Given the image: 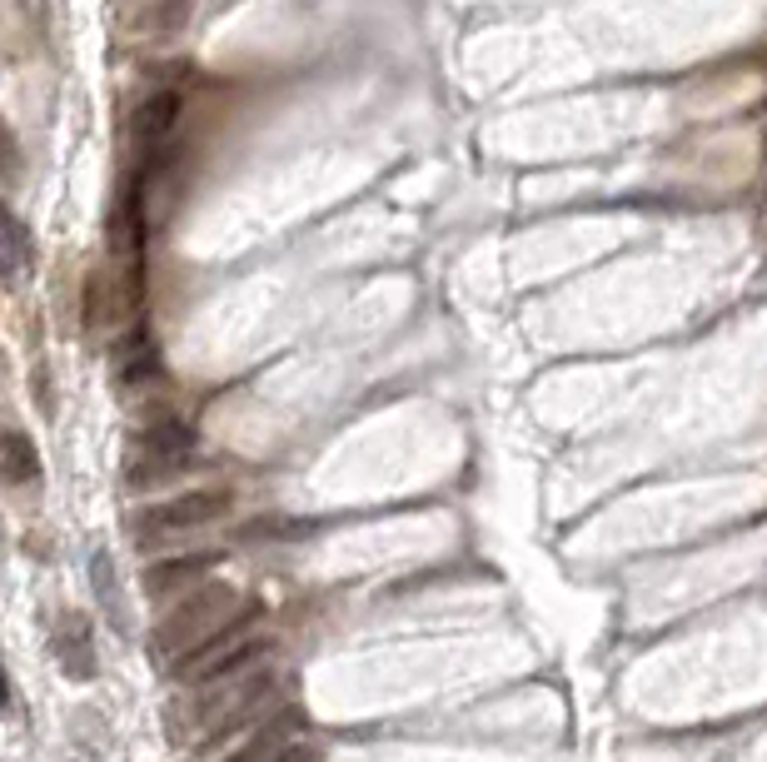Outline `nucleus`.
<instances>
[{
	"instance_id": "nucleus-1",
	"label": "nucleus",
	"mask_w": 767,
	"mask_h": 762,
	"mask_svg": "<svg viewBox=\"0 0 767 762\" xmlns=\"http://www.w3.org/2000/svg\"><path fill=\"white\" fill-rule=\"evenodd\" d=\"M260 623H264V603H239L235 618H225L200 648H195V653L180 657L175 673L185 683H220V678H239V673H249L255 663H264V653H270V643L249 638Z\"/></svg>"
},
{
	"instance_id": "nucleus-2",
	"label": "nucleus",
	"mask_w": 767,
	"mask_h": 762,
	"mask_svg": "<svg viewBox=\"0 0 767 762\" xmlns=\"http://www.w3.org/2000/svg\"><path fill=\"white\" fill-rule=\"evenodd\" d=\"M235 613H239L235 588L230 583H200L195 593H185V603H175V609L160 618V628H154V653L180 663V657L195 653V648H200L225 618H235Z\"/></svg>"
},
{
	"instance_id": "nucleus-3",
	"label": "nucleus",
	"mask_w": 767,
	"mask_h": 762,
	"mask_svg": "<svg viewBox=\"0 0 767 762\" xmlns=\"http://www.w3.org/2000/svg\"><path fill=\"white\" fill-rule=\"evenodd\" d=\"M189 448H195V434H189L185 423H175V419L150 423V429L135 434L131 448H125V479H131V483L165 479V474H175L180 464L189 458Z\"/></svg>"
},
{
	"instance_id": "nucleus-4",
	"label": "nucleus",
	"mask_w": 767,
	"mask_h": 762,
	"mask_svg": "<svg viewBox=\"0 0 767 762\" xmlns=\"http://www.w3.org/2000/svg\"><path fill=\"white\" fill-rule=\"evenodd\" d=\"M230 504H235V493L230 489H195V493H180L170 504H154V508H140L131 518V528L140 539H160V533H185V528H205L214 518H225Z\"/></svg>"
},
{
	"instance_id": "nucleus-5",
	"label": "nucleus",
	"mask_w": 767,
	"mask_h": 762,
	"mask_svg": "<svg viewBox=\"0 0 767 762\" xmlns=\"http://www.w3.org/2000/svg\"><path fill=\"white\" fill-rule=\"evenodd\" d=\"M299 727H305L299 708H284V713H274L230 762H299L305 758V742H295Z\"/></svg>"
},
{
	"instance_id": "nucleus-6",
	"label": "nucleus",
	"mask_w": 767,
	"mask_h": 762,
	"mask_svg": "<svg viewBox=\"0 0 767 762\" xmlns=\"http://www.w3.org/2000/svg\"><path fill=\"white\" fill-rule=\"evenodd\" d=\"M55 657H60V673L71 683L95 678V634H90V618H85V613L65 609L55 618Z\"/></svg>"
},
{
	"instance_id": "nucleus-7",
	"label": "nucleus",
	"mask_w": 767,
	"mask_h": 762,
	"mask_svg": "<svg viewBox=\"0 0 767 762\" xmlns=\"http://www.w3.org/2000/svg\"><path fill=\"white\" fill-rule=\"evenodd\" d=\"M225 563V549H205V553H185V558H160L145 568V593H180V588H200L210 568Z\"/></svg>"
},
{
	"instance_id": "nucleus-8",
	"label": "nucleus",
	"mask_w": 767,
	"mask_h": 762,
	"mask_svg": "<svg viewBox=\"0 0 767 762\" xmlns=\"http://www.w3.org/2000/svg\"><path fill=\"white\" fill-rule=\"evenodd\" d=\"M180 110H185V100H180L175 90L150 95V100H145V106H140V115H135V145H140L145 155H154V150H160V145L170 140V130H175Z\"/></svg>"
},
{
	"instance_id": "nucleus-9",
	"label": "nucleus",
	"mask_w": 767,
	"mask_h": 762,
	"mask_svg": "<svg viewBox=\"0 0 767 762\" xmlns=\"http://www.w3.org/2000/svg\"><path fill=\"white\" fill-rule=\"evenodd\" d=\"M21 274H30V235L5 205H0V280L21 284Z\"/></svg>"
},
{
	"instance_id": "nucleus-10",
	"label": "nucleus",
	"mask_w": 767,
	"mask_h": 762,
	"mask_svg": "<svg viewBox=\"0 0 767 762\" xmlns=\"http://www.w3.org/2000/svg\"><path fill=\"white\" fill-rule=\"evenodd\" d=\"M90 588H95V599H100V609H106L110 628H115V634H131V609H125V599H120L115 563H110L106 553H95L90 558Z\"/></svg>"
},
{
	"instance_id": "nucleus-11",
	"label": "nucleus",
	"mask_w": 767,
	"mask_h": 762,
	"mask_svg": "<svg viewBox=\"0 0 767 762\" xmlns=\"http://www.w3.org/2000/svg\"><path fill=\"white\" fill-rule=\"evenodd\" d=\"M0 479L15 483V489L40 479V454L21 429H5V434H0Z\"/></svg>"
},
{
	"instance_id": "nucleus-12",
	"label": "nucleus",
	"mask_w": 767,
	"mask_h": 762,
	"mask_svg": "<svg viewBox=\"0 0 767 762\" xmlns=\"http://www.w3.org/2000/svg\"><path fill=\"white\" fill-rule=\"evenodd\" d=\"M160 374V354H154V340L150 334H131V340L115 349V379L120 384H145V379Z\"/></svg>"
},
{
	"instance_id": "nucleus-13",
	"label": "nucleus",
	"mask_w": 767,
	"mask_h": 762,
	"mask_svg": "<svg viewBox=\"0 0 767 762\" xmlns=\"http://www.w3.org/2000/svg\"><path fill=\"white\" fill-rule=\"evenodd\" d=\"M189 5H195V0H160V5H150V11L135 21V36L165 40V36H175V30H185Z\"/></svg>"
},
{
	"instance_id": "nucleus-14",
	"label": "nucleus",
	"mask_w": 767,
	"mask_h": 762,
	"mask_svg": "<svg viewBox=\"0 0 767 762\" xmlns=\"http://www.w3.org/2000/svg\"><path fill=\"white\" fill-rule=\"evenodd\" d=\"M0 180H15V140L5 125H0Z\"/></svg>"
},
{
	"instance_id": "nucleus-15",
	"label": "nucleus",
	"mask_w": 767,
	"mask_h": 762,
	"mask_svg": "<svg viewBox=\"0 0 767 762\" xmlns=\"http://www.w3.org/2000/svg\"><path fill=\"white\" fill-rule=\"evenodd\" d=\"M11 678H5V663H0V713H11Z\"/></svg>"
},
{
	"instance_id": "nucleus-16",
	"label": "nucleus",
	"mask_w": 767,
	"mask_h": 762,
	"mask_svg": "<svg viewBox=\"0 0 767 762\" xmlns=\"http://www.w3.org/2000/svg\"><path fill=\"white\" fill-rule=\"evenodd\" d=\"M0 553H5V524H0Z\"/></svg>"
}]
</instances>
